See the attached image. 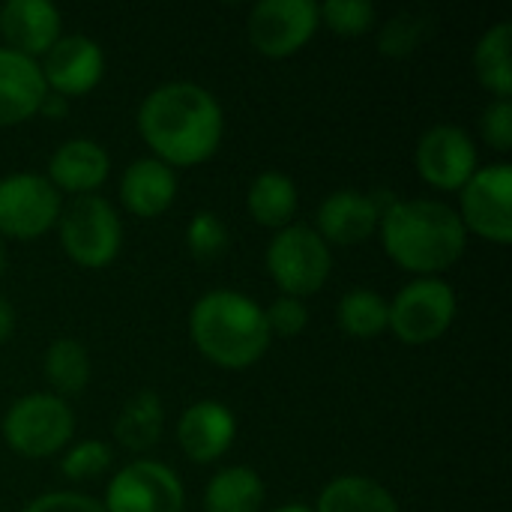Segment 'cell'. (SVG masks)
<instances>
[{
    "instance_id": "6da1fadb",
    "label": "cell",
    "mask_w": 512,
    "mask_h": 512,
    "mask_svg": "<svg viewBox=\"0 0 512 512\" xmlns=\"http://www.w3.org/2000/svg\"><path fill=\"white\" fill-rule=\"evenodd\" d=\"M138 132L153 156L171 168L207 162L225 132L219 99L192 81H168L150 90L138 108Z\"/></svg>"
},
{
    "instance_id": "7a4b0ae2",
    "label": "cell",
    "mask_w": 512,
    "mask_h": 512,
    "mask_svg": "<svg viewBox=\"0 0 512 512\" xmlns=\"http://www.w3.org/2000/svg\"><path fill=\"white\" fill-rule=\"evenodd\" d=\"M378 231L384 252L420 279L450 270L468 246L459 213L432 198H408L381 207Z\"/></svg>"
},
{
    "instance_id": "3957f363",
    "label": "cell",
    "mask_w": 512,
    "mask_h": 512,
    "mask_svg": "<svg viewBox=\"0 0 512 512\" xmlns=\"http://www.w3.org/2000/svg\"><path fill=\"white\" fill-rule=\"evenodd\" d=\"M192 345L219 369H249L270 348V327L264 309L231 288H213L192 303L189 312Z\"/></svg>"
},
{
    "instance_id": "277c9868",
    "label": "cell",
    "mask_w": 512,
    "mask_h": 512,
    "mask_svg": "<svg viewBox=\"0 0 512 512\" xmlns=\"http://www.w3.org/2000/svg\"><path fill=\"white\" fill-rule=\"evenodd\" d=\"M0 429L18 456L48 459L69 444L75 432V414L66 399L54 393H30L9 405Z\"/></svg>"
},
{
    "instance_id": "5b68a950",
    "label": "cell",
    "mask_w": 512,
    "mask_h": 512,
    "mask_svg": "<svg viewBox=\"0 0 512 512\" xmlns=\"http://www.w3.org/2000/svg\"><path fill=\"white\" fill-rule=\"evenodd\" d=\"M267 273L288 297H309L324 288L333 270L330 246L321 240V234L312 225H288L276 231V237L267 246Z\"/></svg>"
},
{
    "instance_id": "8992f818",
    "label": "cell",
    "mask_w": 512,
    "mask_h": 512,
    "mask_svg": "<svg viewBox=\"0 0 512 512\" xmlns=\"http://www.w3.org/2000/svg\"><path fill=\"white\" fill-rule=\"evenodd\" d=\"M63 252L84 270H102L120 255L123 225L102 195H75L60 213Z\"/></svg>"
},
{
    "instance_id": "52a82bcc",
    "label": "cell",
    "mask_w": 512,
    "mask_h": 512,
    "mask_svg": "<svg viewBox=\"0 0 512 512\" xmlns=\"http://www.w3.org/2000/svg\"><path fill=\"white\" fill-rule=\"evenodd\" d=\"M456 318V291L438 276L408 282L390 303L393 336L405 345H429L441 339Z\"/></svg>"
},
{
    "instance_id": "ba28073f",
    "label": "cell",
    "mask_w": 512,
    "mask_h": 512,
    "mask_svg": "<svg viewBox=\"0 0 512 512\" xmlns=\"http://www.w3.org/2000/svg\"><path fill=\"white\" fill-rule=\"evenodd\" d=\"M459 219L465 231L480 234L483 240H492L498 246H507L512 240V165L495 162L486 168H477L474 177L459 189Z\"/></svg>"
},
{
    "instance_id": "9c48e42d",
    "label": "cell",
    "mask_w": 512,
    "mask_h": 512,
    "mask_svg": "<svg viewBox=\"0 0 512 512\" xmlns=\"http://www.w3.org/2000/svg\"><path fill=\"white\" fill-rule=\"evenodd\" d=\"M60 219V192L42 174H9L0 180V237L36 240Z\"/></svg>"
},
{
    "instance_id": "30bf717a",
    "label": "cell",
    "mask_w": 512,
    "mask_h": 512,
    "mask_svg": "<svg viewBox=\"0 0 512 512\" xmlns=\"http://www.w3.org/2000/svg\"><path fill=\"white\" fill-rule=\"evenodd\" d=\"M180 477L153 459H135L105 489V512H183Z\"/></svg>"
},
{
    "instance_id": "8fae6325",
    "label": "cell",
    "mask_w": 512,
    "mask_h": 512,
    "mask_svg": "<svg viewBox=\"0 0 512 512\" xmlns=\"http://www.w3.org/2000/svg\"><path fill=\"white\" fill-rule=\"evenodd\" d=\"M318 30V3L312 0H261L249 12V42L258 54L282 60L297 54Z\"/></svg>"
},
{
    "instance_id": "7c38bea8",
    "label": "cell",
    "mask_w": 512,
    "mask_h": 512,
    "mask_svg": "<svg viewBox=\"0 0 512 512\" xmlns=\"http://www.w3.org/2000/svg\"><path fill=\"white\" fill-rule=\"evenodd\" d=\"M414 162L420 177L444 192H459L480 168L474 138L456 123H438L426 129L417 141Z\"/></svg>"
},
{
    "instance_id": "4fadbf2b",
    "label": "cell",
    "mask_w": 512,
    "mask_h": 512,
    "mask_svg": "<svg viewBox=\"0 0 512 512\" xmlns=\"http://www.w3.org/2000/svg\"><path fill=\"white\" fill-rule=\"evenodd\" d=\"M42 81L51 93L69 99V96H84L90 93L102 75H105V54L96 39L72 33L60 36L39 63Z\"/></svg>"
},
{
    "instance_id": "5bb4252c",
    "label": "cell",
    "mask_w": 512,
    "mask_h": 512,
    "mask_svg": "<svg viewBox=\"0 0 512 512\" xmlns=\"http://www.w3.org/2000/svg\"><path fill=\"white\" fill-rule=\"evenodd\" d=\"M381 204L372 195L357 189H336L330 192L315 213V231L330 246H360L378 231Z\"/></svg>"
},
{
    "instance_id": "9a60e30c",
    "label": "cell",
    "mask_w": 512,
    "mask_h": 512,
    "mask_svg": "<svg viewBox=\"0 0 512 512\" xmlns=\"http://www.w3.org/2000/svg\"><path fill=\"white\" fill-rule=\"evenodd\" d=\"M234 438H237V420L231 408L222 402L201 399L180 414L177 444L198 465H210L222 459L231 450Z\"/></svg>"
},
{
    "instance_id": "2e32d148",
    "label": "cell",
    "mask_w": 512,
    "mask_h": 512,
    "mask_svg": "<svg viewBox=\"0 0 512 512\" xmlns=\"http://www.w3.org/2000/svg\"><path fill=\"white\" fill-rule=\"evenodd\" d=\"M0 36L24 57H42L60 39V12L48 0H9L0 6Z\"/></svg>"
},
{
    "instance_id": "e0dca14e",
    "label": "cell",
    "mask_w": 512,
    "mask_h": 512,
    "mask_svg": "<svg viewBox=\"0 0 512 512\" xmlns=\"http://www.w3.org/2000/svg\"><path fill=\"white\" fill-rule=\"evenodd\" d=\"M48 87L42 81L39 63L6 45H0V126H18L30 120Z\"/></svg>"
},
{
    "instance_id": "ac0fdd59",
    "label": "cell",
    "mask_w": 512,
    "mask_h": 512,
    "mask_svg": "<svg viewBox=\"0 0 512 512\" xmlns=\"http://www.w3.org/2000/svg\"><path fill=\"white\" fill-rule=\"evenodd\" d=\"M111 171L105 147L93 138H69L48 159V183L72 195H93Z\"/></svg>"
},
{
    "instance_id": "d6986e66",
    "label": "cell",
    "mask_w": 512,
    "mask_h": 512,
    "mask_svg": "<svg viewBox=\"0 0 512 512\" xmlns=\"http://www.w3.org/2000/svg\"><path fill=\"white\" fill-rule=\"evenodd\" d=\"M177 198V174L156 156L135 159L120 177V201L138 219L162 216Z\"/></svg>"
},
{
    "instance_id": "ffe728a7",
    "label": "cell",
    "mask_w": 512,
    "mask_h": 512,
    "mask_svg": "<svg viewBox=\"0 0 512 512\" xmlns=\"http://www.w3.org/2000/svg\"><path fill=\"white\" fill-rule=\"evenodd\" d=\"M312 512H399V504L378 480L345 474L321 489L318 507Z\"/></svg>"
},
{
    "instance_id": "44dd1931",
    "label": "cell",
    "mask_w": 512,
    "mask_h": 512,
    "mask_svg": "<svg viewBox=\"0 0 512 512\" xmlns=\"http://www.w3.org/2000/svg\"><path fill=\"white\" fill-rule=\"evenodd\" d=\"M246 207L252 219L264 228H288L297 213V186L282 171H264L252 180Z\"/></svg>"
},
{
    "instance_id": "7402d4cb",
    "label": "cell",
    "mask_w": 512,
    "mask_h": 512,
    "mask_svg": "<svg viewBox=\"0 0 512 512\" xmlns=\"http://www.w3.org/2000/svg\"><path fill=\"white\" fill-rule=\"evenodd\" d=\"M162 426H165L162 399L156 393L144 390L120 408V414L114 420V438L120 441V447H126L132 453H147L150 447L159 444Z\"/></svg>"
},
{
    "instance_id": "603a6c76",
    "label": "cell",
    "mask_w": 512,
    "mask_h": 512,
    "mask_svg": "<svg viewBox=\"0 0 512 512\" xmlns=\"http://www.w3.org/2000/svg\"><path fill=\"white\" fill-rule=\"evenodd\" d=\"M264 480L246 465L222 468L204 489L207 512H258L264 504Z\"/></svg>"
},
{
    "instance_id": "cb8c5ba5",
    "label": "cell",
    "mask_w": 512,
    "mask_h": 512,
    "mask_svg": "<svg viewBox=\"0 0 512 512\" xmlns=\"http://www.w3.org/2000/svg\"><path fill=\"white\" fill-rule=\"evenodd\" d=\"M512 24L498 21L489 27L477 48H474V69L486 90H492L498 99H510L512 93Z\"/></svg>"
},
{
    "instance_id": "d4e9b609",
    "label": "cell",
    "mask_w": 512,
    "mask_h": 512,
    "mask_svg": "<svg viewBox=\"0 0 512 512\" xmlns=\"http://www.w3.org/2000/svg\"><path fill=\"white\" fill-rule=\"evenodd\" d=\"M336 324L351 339H378L390 327V303L372 288H354L336 303Z\"/></svg>"
},
{
    "instance_id": "484cf974",
    "label": "cell",
    "mask_w": 512,
    "mask_h": 512,
    "mask_svg": "<svg viewBox=\"0 0 512 512\" xmlns=\"http://www.w3.org/2000/svg\"><path fill=\"white\" fill-rule=\"evenodd\" d=\"M45 378L54 387V396H78L90 381V357L87 348L75 339H54L42 360Z\"/></svg>"
},
{
    "instance_id": "4316f807",
    "label": "cell",
    "mask_w": 512,
    "mask_h": 512,
    "mask_svg": "<svg viewBox=\"0 0 512 512\" xmlns=\"http://www.w3.org/2000/svg\"><path fill=\"white\" fill-rule=\"evenodd\" d=\"M228 228L213 210H198L186 225V246L198 264H213L228 252Z\"/></svg>"
},
{
    "instance_id": "83f0119b",
    "label": "cell",
    "mask_w": 512,
    "mask_h": 512,
    "mask_svg": "<svg viewBox=\"0 0 512 512\" xmlns=\"http://www.w3.org/2000/svg\"><path fill=\"white\" fill-rule=\"evenodd\" d=\"M429 27H432V21L426 18V15H417V12H399V15H393L384 27H381V33H378V48H381V54L384 57H408V54H414L420 45H423V39L429 36Z\"/></svg>"
},
{
    "instance_id": "f1b7e54d",
    "label": "cell",
    "mask_w": 512,
    "mask_h": 512,
    "mask_svg": "<svg viewBox=\"0 0 512 512\" xmlns=\"http://www.w3.org/2000/svg\"><path fill=\"white\" fill-rule=\"evenodd\" d=\"M378 9L369 0H327L318 6V21H324L339 36H360L375 27Z\"/></svg>"
},
{
    "instance_id": "f546056e",
    "label": "cell",
    "mask_w": 512,
    "mask_h": 512,
    "mask_svg": "<svg viewBox=\"0 0 512 512\" xmlns=\"http://www.w3.org/2000/svg\"><path fill=\"white\" fill-rule=\"evenodd\" d=\"M108 465H111V447H108V444H102V441H93V438H90V441L75 444V447L63 456L60 471H63L69 480L81 483V480H93V477H99Z\"/></svg>"
},
{
    "instance_id": "4dcf8cb0",
    "label": "cell",
    "mask_w": 512,
    "mask_h": 512,
    "mask_svg": "<svg viewBox=\"0 0 512 512\" xmlns=\"http://www.w3.org/2000/svg\"><path fill=\"white\" fill-rule=\"evenodd\" d=\"M264 318H267V327H270V336H282V339H291V336H300L309 324V309L303 300L297 297H276L270 303V309H264Z\"/></svg>"
},
{
    "instance_id": "1f68e13d",
    "label": "cell",
    "mask_w": 512,
    "mask_h": 512,
    "mask_svg": "<svg viewBox=\"0 0 512 512\" xmlns=\"http://www.w3.org/2000/svg\"><path fill=\"white\" fill-rule=\"evenodd\" d=\"M480 132H483V138H486L495 150H501V153L512 150L510 99H495V102H489V108H486L483 117H480Z\"/></svg>"
},
{
    "instance_id": "d6a6232c",
    "label": "cell",
    "mask_w": 512,
    "mask_h": 512,
    "mask_svg": "<svg viewBox=\"0 0 512 512\" xmlns=\"http://www.w3.org/2000/svg\"><path fill=\"white\" fill-rule=\"evenodd\" d=\"M24 512H105V507L99 501H93L90 495L48 492V495H39L36 501H30Z\"/></svg>"
},
{
    "instance_id": "836d02e7",
    "label": "cell",
    "mask_w": 512,
    "mask_h": 512,
    "mask_svg": "<svg viewBox=\"0 0 512 512\" xmlns=\"http://www.w3.org/2000/svg\"><path fill=\"white\" fill-rule=\"evenodd\" d=\"M66 111H69V99H63V96L48 90L36 114H42V117H66Z\"/></svg>"
},
{
    "instance_id": "e575fe53",
    "label": "cell",
    "mask_w": 512,
    "mask_h": 512,
    "mask_svg": "<svg viewBox=\"0 0 512 512\" xmlns=\"http://www.w3.org/2000/svg\"><path fill=\"white\" fill-rule=\"evenodd\" d=\"M12 333H15V309H12V303L0 294V345L9 342Z\"/></svg>"
},
{
    "instance_id": "d590c367",
    "label": "cell",
    "mask_w": 512,
    "mask_h": 512,
    "mask_svg": "<svg viewBox=\"0 0 512 512\" xmlns=\"http://www.w3.org/2000/svg\"><path fill=\"white\" fill-rule=\"evenodd\" d=\"M6 264H9V255H6V240L0 237V276L6 273Z\"/></svg>"
},
{
    "instance_id": "8d00e7d4",
    "label": "cell",
    "mask_w": 512,
    "mask_h": 512,
    "mask_svg": "<svg viewBox=\"0 0 512 512\" xmlns=\"http://www.w3.org/2000/svg\"><path fill=\"white\" fill-rule=\"evenodd\" d=\"M273 512H312L309 507H303V504H285V507H279V510Z\"/></svg>"
}]
</instances>
